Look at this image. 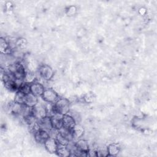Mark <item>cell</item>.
Segmentation results:
<instances>
[{
	"mask_svg": "<svg viewBox=\"0 0 157 157\" xmlns=\"http://www.w3.org/2000/svg\"><path fill=\"white\" fill-rule=\"evenodd\" d=\"M72 131L74 139H78L83 136L84 133V129L81 125L76 123V124L72 129Z\"/></svg>",
	"mask_w": 157,
	"mask_h": 157,
	"instance_id": "2e32d148",
	"label": "cell"
},
{
	"mask_svg": "<svg viewBox=\"0 0 157 157\" xmlns=\"http://www.w3.org/2000/svg\"><path fill=\"white\" fill-rule=\"evenodd\" d=\"M38 72L40 78L47 81L52 78L54 75L53 69L47 64H43L40 66L39 68Z\"/></svg>",
	"mask_w": 157,
	"mask_h": 157,
	"instance_id": "277c9868",
	"label": "cell"
},
{
	"mask_svg": "<svg viewBox=\"0 0 157 157\" xmlns=\"http://www.w3.org/2000/svg\"><path fill=\"white\" fill-rule=\"evenodd\" d=\"M51 121L53 128L55 129H59L63 127V115L55 113L50 116Z\"/></svg>",
	"mask_w": 157,
	"mask_h": 157,
	"instance_id": "30bf717a",
	"label": "cell"
},
{
	"mask_svg": "<svg viewBox=\"0 0 157 157\" xmlns=\"http://www.w3.org/2000/svg\"><path fill=\"white\" fill-rule=\"evenodd\" d=\"M70 101L65 98H59L56 102L52 104V113H58L62 115H66L70 110ZM52 114V115H53Z\"/></svg>",
	"mask_w": 157,
	"mask_h": 157,
	"instance_id": "6da1fadb",
	"label": "cell"
},
{
	"mask_svg": "<svg viewBox=\"0 0 157 157\" xmlns=\"http://www.w3.org/2000/svg\"><path fill=\"white\" fill-rule=\"evenodd\" d=\"M45 88L44 85L38 82H33L30 83V92L37 97H41Z\"/></svg>",
	"mask_w": 157,
	"mask_h": 157,
	"instance_id": "ba28073f",
	"label": "cell"
},
{
	"mask_svg": "<svg viewBox=\"0 0 157 157\" xmlns=\"http://www.w3.org/2000/svg\"><path fill=\"white\" fill-rule=\"evenodd\" d=\"M25 94L22 93L20 91H17L15 93V97H14V100L13 101L15 102L21 104H24L25 102Z\"/></svg>",
	"mask_w": 157,
	"mask_h": 157,
	"instance_id": "d6986e66",
	"label": "cell"
},
{
	"mask_svg": "<svg viewBox=\"0 0 157 157\" xmlns=\"http://www.w3.org/2000/svg\"><path fill=\"white\" fill-rule=\"evenodd\" d=\"M37 124L39 129H44L48 131H49L53 128L51 121V118L50 116L48 115H45L42 118L37 119Z\"/></svg>",
	"mask_w": 157,
	"mask_h": 157,
	"instance_id": "8992f818",
	"label": "cell"
},
{
	"mask_svg": "<svg viewBox=\"0 0 157 157\" xmlns=\"http://www.w3.org/2000/svg\"><path fill=\"white\" fill-rule=\"evenodd\" d=\"M76 12V7L75 6H70L67 8V15H74Z\"/></svg>",
	"mask_w": 157,
	"mask_h": 157,
	"instance_id": "44dd1931",
	"label": "cell"
},
{
	"mask_svg": "<svg viewBox=\"0 0 157 157\" xmlns=\"http://www.w3.org/2000/svg\"><path fill=\"white\" fill-rule=\"evenodd\" d=\"M38 104V97L36 96L31 93L25 95L24 104L29 107H34Z\"/></svg>",
	"mask_w": 157,
	"mask_h": 157,
	"instance_id": "8fae6325",
	"label": "cell"
},
{
	"mask_svg": "<svg viewBox=\"0 0 157 157\" xmlns=\"http://www.w3.org/2000/svg\"><path fill=\"white\" fill-rule=\"evenodd\" d=\"M77 149L79 151V156H87L89 151L88 142L84 139H78L75 143Z\"/></svg>",
	"mask_w": 157,
	"mask_h": 157,
	"instance_id": "52a82bcc",
	"label": "cell"
},
{
	"mask_svg": "<svg viewBox=\"0 0 157 157\" xmlns=\"http://www.w3.org/2000/svg\"><path fill=\"white\" fill-rule=\"evenodd\" d=\"M120 151V146L118 144L112 143L109 145L107 148L108 156H116Z\"/></svg>",
	"mask_w": 157,
	"mask_h": 157,
	"instance_id": "9a60e30c",
	"label": "cell"
},
{
	"mask_svg": "<svg viewBox=\"0 0 157 157\" xmlns=\"http://www.w3.org/2000/svg\"><path fill=\"white\" fill-rule=\"evenodd\" d=\"M56 154L59 156L67 157L70 156L71 151L67 145L58 144Z\"/></svg>",
	"mask_w": 157,
	"mask_h": 157,
	"instance_id": "4fadbf2b",
	"label": "cell"
},
{
	"mask_svg": "<svg viewBox=\"0 0 157 157\" xmlns=\"http://www.w3.org/2000/svg\"><path fill=\"white\" fill-rule=\"evenodd\" d=\"M44 145L46 150L48 152H49L50 153H56L58 143L55 138L50 137Z\"/></svg>",
	"mask_w": 157,
	"mask_h": 157,
	"instance_id": "9c48e42d",
	"label": "cell"
},
{
	"mask_svg": "<svg viewBox=\"0 0 157 157\" xmlns=\"http://www.w3.org/2000/svg\"><path fill=\"white\" fill-rule=\"evenodd\" d=\"M42 99L47 103L54 104L59 99L58 93L52 88H45L42 96Z\"/></svg>",
	"mask_w": 157,
	"mask_h": 157,
	"instance_id": "3957f363",
	"label": "cell"
},
{
	"mask_svg": "<svg viewBox=\"0 0 157 157\" xmlns=\"http://www.w3.org/2000/svg\"><path fill=\"white\" fill-rule=\"evenodd\" d=\"M4 83L5 87L7 90H9L11 91H16V92L18 90V86L15 82V80L10 79V80H8L4 82Z\"/></svg>",
	"mask_w": 157,
	"mask_h": 157,
	"instance_id": "e0dca14e",
	"label": "cell"
},
{
	"mask_svg": "<svg viewBox=\"0 0 157 157\" xmlns=\"http://www.w3.org/2000/svg\"><path fill=\"white\" fill-rule=\"evenodd\" d=\"M58 131L59 134H60L63 137H64L69 142L74 140V137H73L72 131L71 129L66 128L63 126L61 128H60Z\"/></svg>",
	"mask_w": 157,
	"mask_h": 157,
	"instance_id": "5bb4252c",
	"label": "cell"
},
{
	"mask_svg": "<svg viewBox=\"0 0 157 157\" xmlns=\"http://www.w3.org/2000/svg\"><path fill=\"white\" fill-rule=\"evenodd\" d=\"M76 121L74 117L69 113H67L63 115V126L69 129H72L76 124Z\"/></svg>",
	"mask_w": 157,
	"mask_h": 157,
	"instance_id": "7c38bea8",
	"label": "cell"
},
{
	"mask_svg": "<svg viewBox=\"0 0 157 157\" xmlns=\"http://www.w3.org/2000/svg\"><path fill=\"white\" fill-rule=\"evenodd\" d=\"M55 139L56 140V141L58 142V144H61V145H67L69 144V143L70 142L69 140H67L66 139H65L64 137H63L60 134H59L58 132V134H56Z\"/></svg>",
	"mask_w": 157,
	"mask_h": 157,
	"instance_id": "ffe728a7",
	"label": "cell"
},
{
	"mask_svg": "<svg viewBox=\"0 0 157 157\" xmlns=\"http://www.w3.org/2000/svg\"><path fill=\"white\" fill-rule=\"evenodd\" d=\"M1 44V52L3 53H8L10 52V47L9 43L6 40L2 38L0 40Z\"/></svg>",
	"mask_w": 157,
	"mask_h": 157,
	"instance_id": "ac0fdd59",
	"label": "cell"
},
{
	"mask_svg": "<svg viewBox=\"0 0 157 157\" xmlns=\"http://www.w3.org/2000/svg\"><path fill=\"white\" fill-rule=\"evenodd\" d=\"M7 71L11 73L14 76L15 79L23 80L26 73L25 67L20 62H16L10 64L7 67Z\"/></svg>",
	"mask_w": 157,
	"mask_h": 157,
	"instance_id": "7a4b0ae2",
	"label": "cell"
},
{
	"mask_svg": "<svg viewBox=\"0 0 157 157\" xmlns=\"http://www.w3.org/2000/svg\"><path fill=\"white\" fill-rule=\"evenodd\" d=\"M34 132L35 141L40 144H44V143L50 137L49 131L44 129H38L36 130Z\"/></svg>",
	"mask_w": 157,
	"mask_h": 157,
	"instance_id": "5b68a950",
	"label": "cell"
}]
</instances>
